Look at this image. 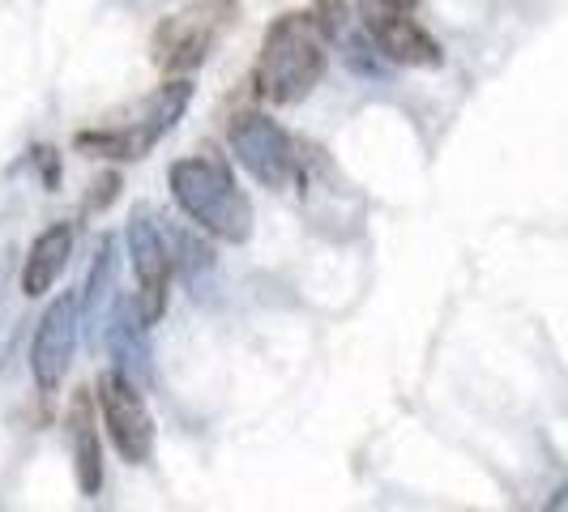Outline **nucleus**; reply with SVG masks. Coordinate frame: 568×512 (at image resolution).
<instances>
[{"label":"nucleus","mask_w":568,"mask_h":512,"mask_svg":"<svg viewBox=\"0 0 568 512\" xmlns=\"http://www.w3.org/2000/svg\"><path fill=\"white\" fill-rule=\"evenodd\" d=\"M103 346L112 355L115 371L124 380H133L138 389H150L154 385V368H150V346H145V325H138V316L129 313V304H115V316L103 334Z\"/></svg>","instance_id":"obj_11"},{"label":"nucleus","mask_w":568,"mask_h":512,"mask_svg":"<svg viewBox=\"0 0 568 512\" xmlns=\"http://www.w3.org/2000/svg\"><path fill=\"white\" fill-rule=\"evenodd\" d=\"M346 18H351V4L346 0H316L313 4V22L325 39H338L346 30Z\"/></svg>","instance_id":"obj_16"},{"label":"nucleus","mask_w":568,"mask_h":512,"mask_svg":"<svg viewBox=\"0 0 568 512\" xmlns=\"http://www.w3.org/2000/svg\"><path fill=\"white\" fill-rule=\"evenodd\" d=\"M368 34L372 43H376V52L385 60H394V64H406V69H440L445 64V52H440V43L427 34L424 27H415L410 18H406V9H372L368 4Z\"/></svg>","instance_id":"obj_8"},{"label":"nucleus","mask_w":568,"mask_h":512,"mask_svg":"<svg viewBox=\"0 0 568 512\" xmlns=\"http://www.w3.org/2000/svg\"><path fill=\"white\" fill-rule=\"evenodd\" d=\"M78 150L90 158H115V163H138L145 158L154 142L142 124H129V129H103V133H78Z\"/></svg>","instance_id":"obj_13"},{"label":"nucleus","mask_w":568,"mask_h":512,"mask_svg":"<svg viewBox=\"0 0 568 512\" xmlns=\"http://www.w3.org/2000/svg\"><path fill=\"white\" fill-rule=\"evenodd\" d=\"M376 4H385V9H410L415 0H376Z\"/></svg>","instance_id":"obj_19"},{"label":"nucleus","mask_w":568,"mask_h":512,"mask_svg":"<svg viewBox=\"0 0 568 512\" xmlns=\"http://www.w3.org/2000/svg\"><path fill=\"white\" fill-rule=\"evenodd\" d=\"M219 27H223V4H201V9L180 13V18H168L159 27V39H154V48H159L154 57L168 73L197 69L201 60L210 57Z\"/></svg>","instance_id":"obj_7"},{"label":"nucleus","mask_w":568,"mask_h":512,"mask_svg":"<svg viewBox=\"0 0 568 512\" xmlns=\"http://www.w3.org/2000/svg\"><path fill=\"white\" fill-rule=\"evenodd\" d=\"M0 286H4V260H0Z\"/></svg>","instance_id":"obj_20"},{"label":"nucleus","mask_w":568,"mask_h":512,"mask_svg":"<svg viewBox=\"0 0 568 512\" xmlns=\"http://www.w3.org/2000/svg\"><path fill=\"white\" fill-rule=\"evenodd\" d=\"M69 256H73V227H69V223H57V227L43 231V235L30 244L27 265H22V295H27V299L48 295V290L57 286L60 274H64Z\"/></svg>","instance_id":"obj_12"},{"label":"nucleus","mask_w":568,"mask_h":512,"mask_svg":"<svg viewBox=\"0 0 568 512\" xmlns=\"http://www.w3.org/2000/svg\"><path fill=\"white\" fill-rule=\"evenodd\" d=\"M547 509H568V487H560V495L547 500Z\"/></svg>","instance_id":"obj_18"},{"label":"nucleus","mask_w":568,"mask_h":512,"mask_svg":"<svg viewBox=\"0 0 568 512\" xmlns=\"http://www.w3.org/2000/svg\"><path fill=\"white\" fill-rule=\"evenodd\" d=\"M94 398H99L103 427L112 436L115 453L124 457L129 465H150L154 461V419L145 410L142 389L112 368L94 380Z\"/></svg>","instance_id":"obj_3"},{"label":"nucleus","mask_w":568,"mask_h":512,"mask_svg":"<svg viewBox=\"0 0 568 512\" xmlns=\"http://www.w3.org/2000/svg\"><path fill=\"white\" fill-rule=\"evenodd\" d=\"M227 142L235 163L248 171L256 184H265V188H283L286 180L295 175V145H291V137L270 115H235Z\"/></svg>","instance_id":"obj_5"},{"label":"nucleus","mask_w":568,"mask_h":512,"mask_svg":"<svg viewBox=\"0 0 568 512\" xmlns=\"http://www.w3.org/2000/svg\"><path fill=\"white\" fill-rule=\"evenodd\" d=\"M189 103H193V85L189 82H168L154 90V99L145 103V115L138 120L145 133H150V142L159 145L168 137L171 129L180 124V115L189 112Z\"/></svg>","instance_id":"obj_14"},{"label":"nucleus","mask_w":568,"mask_h":512,"mask_svg":"<svg viewBox=\"0 0 568 512\" xmlns=\"http://www.w3.org/2000/svg\"><path fill=\"white\" fill-rule=\"evenodd\" d=\"M171 265H175V274L184 278V283L193 286V295H201V286L214 278V253L201 244L197 235H189V231H171Z\"/></svg>","instance_id":"obj_15"},{"label":"nucleus","mask_w":568,"mask_h":512,"mask_svg":"<svg viewBox=\"0 0 568 512\" xmlns=\"http://www.w3.org/2000/svg\"><path fill=\"white\" fill-rule=\"evenodd\" d=\"M64 436H69V453H73V474L78 491L85 500H94L103 491V449H99V423H94V401L90 393H73L69 414H64Z\"/></svg>","instance_id":"obj_9"},{"label":"nucleus","mask_w":568,"mask_h":512,"mask_svg":"<svg viewBox=\"0 0 568 512\" xmlns=\"http://www.w3.org/2000/svg\"><path fill=\"white\" fill-rule=\"evenodd\" d=\"M115 269H120V253H115V239L103 235L99 248H94V260H90V274H85L82 286V325L90 341H103L108 325L115 316Z\"/></svg>","instance_id":"obj_10"},{"label":"nucleus","mask_w":568,"mask_h":512,"mask_svg":"<svg viewBox=\"0 0 568 512\" xmlns=\"http://www.w3.org/2000/svg\"><path fill=\"white\" fill-rule=\"evenodd\" d=\"M78 334H82V304L73 295L52 299L48 313L34 325V338H30V371H34L43 393H57L64 385V371H69L73 350H78Z\"/></svg>","instance_id":"obj_6"},{"label":"nucleus","mask_w":568,"mask_h":512,"mask_svg":"<svg viewBox=\"0 0 568 512\" xmlns=\"http://www.w3.org/2000/svg\"><path fill=\"white\" fill-rule=\"evenodd\" d=\"M168 180H171L175 205H180L201 231H210L214 239L244 244V239L253 235V205L235 188L227 163H223L214 150L171 163Z\"/></svg>","instance_id":"obj_1"},{"label":"nucleus","mask_w":568,"mask_h":512,"mask_svg":"<svg viewBox=\"0 0 568 512\" xmlns=\"http://www.w3.org/2000/svg\"><path fill=\"white\" fill-rule=\"evenodd\" d=\"M94 188H99V193L90 197V205H85V209H94V205H108V201L115 197V188H120V175H103Z\"/></svg>","instance_id":"obj_17"},{"label":"nucleus","mask_w":568,"mask_h":512,"mask_svg":"<svg viewBox=\"0 0 568 512\" xmlns=\"http://www.w3.org/2000/svg\"><path fill=\"white\" fill-rule=\"evenodd\" d=\"M124 244H129V256H133V274H138V290H133V299H124L129 304V313L138 316V325H159L163 313H168V283L171 274H175V265H171V253H168V239L159 235V227L138 214L129 231H124Z\"/></svg>","instance_id":"obj_4"},{"label":"nucleus","mask_w":568,"mask_h":512,"mask_svg":"<svg viewBox=\"0 0 568 512\" xmlns=\"http://www.w3.org/2000/svg\"><path fill=\"white\" fill-rule=\"evenodd\" d=\"M313 13H283L274 27L265 30L261 60H256V85L261 99L291 107L304 103L325 78V48Z\"/></svg>","instance_id":"obj_2"}]
</instances>
